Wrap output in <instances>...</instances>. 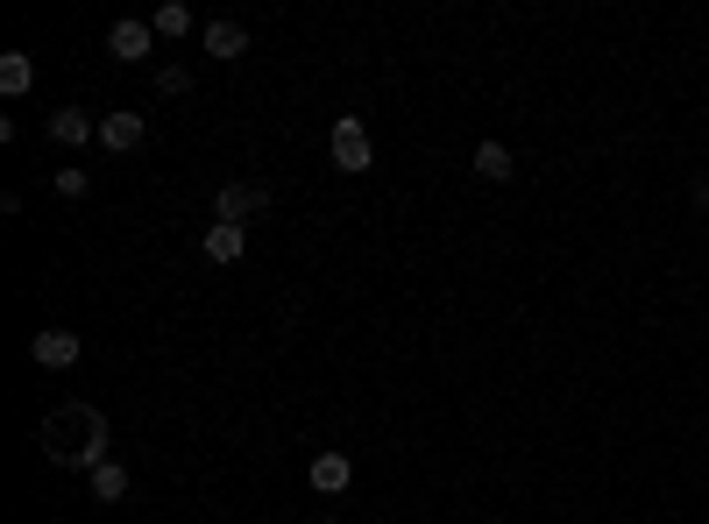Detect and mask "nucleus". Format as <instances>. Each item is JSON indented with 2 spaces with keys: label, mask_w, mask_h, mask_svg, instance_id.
<instances>
[{
  "label": "nucleus",
  "mask_w": 709,
  "mask_h": 524,
  "mask_svg": "<svg viewBox=\"0 0 709 524\" xmlns=\"http://www.w3.org/2000/svg\"><path fill=\"white\" fill-rule=\"evenodd\" d=\"M327 164L348 170V178L376 164V135H370V121H362V113H341V121L327 128Z\"/></svg>",
  "instance_id": "2"
},
{
  "label": "nucleus",
  "mask_w": 709,
  "mask_h": 524,
  "mask_svg": "<svg viewBox=\"0 0 709 524\" xmlns=\"http://www.w3.org/2000/svg\"><path fill=\"white\" fill-rule=\"evenodd\" d=\"M696 206H702V212H709V178H696Z\"/></svg>",
  "instance_id": "17"
},
{
  "label": "nucleus",
  "mask_w": 709,
  "mask_h": 524,
  "mask_svg": "<svg viewBox=\"0 0 709 524\" xmlns=\"http://www.w3.org/2000/svg\"><path fill=\"white\" fill-rule=\"evenodd\" d=\"M199 50L214 57V65H235V57L248 50V29H242V22H206V29H199Z\"/></svg>",
  "instance_id": "7"
},
{
  "label": "nucleus",
  "mask_w": 709,
  "mask_h": 524,
  "mask_svg": "<svg viewBox=\"0 0 709 524\" xmlns=\"http://www.w3.org/2000/svg\"><path fill=\"white\" fill-rule=\"evenodd\" d=\"M50 142L57 149H86V142H100V121H92L86 107H57L50 113Z\"/></svg>",
  "instance_id": "6"
},
{
  "label": "nucleus",
  "mask_w": 709,
  "mask_h": 524,
  "mask_svg": "<svg viewBox=\"0 0 709 524\" xmlns=\"http://www.w3.org/2000/svg\"><path fill=\"white\" fill-rule=\"evenodd\" d=\"M206 256H214V263H242L248 256V235H242L235 220H214V227H206Z\"/></svg>",
  "instance_id": "10"
},
{
  "label": "nucleus",
  "mask_w": 709,
  "mask_h": 524,
  "mask_svg": "<svg viewBox=\"0 0 709 524\" xmlns=\"http://www.w3.org/2000/svg\"><path fill=\"white\" fill-rule=\"evenodd\" d=\"M149 50H157V29H149V22H136V14L107 29V57H121V65H142Z\"/></svg>",
  "instance_id": "5"
},
{
  "label": "nucleus",
  "mask_w": 709,
  "mask_h": 524,
  "mask_svg": "<svg viewBox=\"0 0 709 524\" xmlns=\"http://www.w3.org/2000/svg\"><path fill=\"white\" fill-rule=\"evenodd\" d=\"M149 29H157L164 43H178V36H191V29H199V22H191V8H185V0H164V8L149 14Z\"/></svg>",
  "instance_id": "12"
},
{
  "label": "nucleus",
  "mask_w": 709,
  "mask_h": 524,
  "mask_svg": "<svg viewBox=\"0 0 709 524\" xmlns=\"http://www.w3.org/2000/svg\"><path fill=\"white\" fill-rule=\"evenodd\" d=\"M29 355H36V368H71V362L86 355V340L71 334V326H43V334L29 340Z\"/></svg>",
  "instance_id": "4"
},
{
  "label": "nucleus",
  "mask_w": 709,
  "mask_h": 524,
  "mask_svg": "<svg viewBox=\"0 0 709 524\" xmlns=\"http://www.w3.org/2000/svg\"><path fill=\"white\" fill-rule=\"evenodd\" d=\"M418 524H433V517H418Z\"/></svg>",
  "instance_id": "19"
},
{
  "label": "nucleus",
  "mask_w": 709,
  "mask_h": 524,
  "mask_svg": "<svg viewBox=\"0 0 709 524\" xmlns=\"http://www.w3.org/2000/svg\"><path fill=\"white\" fill-rule=\"evenodd\" d=\"M29 86H36V65H29V50H0V92H8V100H22Z\"/></svg>",
  "instance_id": "11"
},
{
  "label": "nucleus",
  "mask_w": 709,
  "mask_h": 524,
  "mask_svg": "<svg viewBox=\"0 0 709 524\" xmlns=\"http://www.w3.org/2000/svg\"><path fill=\"white\" fill-rule=\"evenodd\" d=\"M305 482H313L319 496H341L355 482V461L348 454H313V468H305Z\"/></svg>",
  "instance_id": "9"
},
{
  "label": "nucleus",
  "mask_w": 709,
  "mask_h": 524,
  "mask_svg": "<svg viewBox=\"0 0 709 524\" xmlns=\"http://www.w3.org/2000/svg\"><path fill=\"white\" fill-rule=\"evenodd\" d=\"M86 185H92L86 170H57V191H65V199H86Z\"/></svg>",
  "instance_id": "16"
},
{
  "label": "nucleus",
  "mask_w": 709,
  "mask_h": 524,
  "mask_svg": "<svg viewBox=\"0 0 709 524\" xmlns=\"http://www.w3.org/2000/svg\"><path fill=\"white\" fill-rule=\"evenodd\" d=\"M142 113H100V149H114V157H128V149H142Z\"/></svg>",
  "instance_id": "8"
},
{
  "label": "nucleus",
  "mask_w": 709,
  "mask_h": 524,
  "mask_svg": "<svg viewBox=\"0 0 709 524\" xmlns=\"http://www.w3.org/2000/svg\"><path fill=\"white\" fill-rule=\"evenodd\" d=\"M36 446H43V461H57V468H100V461H114L107 446V412L100 404H86V397H65L57 412H43V425H36Z\"/></svg>",
  "instance_id": "1"
},
{
  "label": "nucleus",
  "mask_w": 709,
  "mask_h": 524,
  "mask_svg": "<svg viewBox=\"0 0 709 524\" xmlns=\"http://www.w3.org/2000/svg\"><path fill=\"white\" fill-rule=\"evenodd\" d=\"M157 92H170V100L191 92V71H185V65H164V71H157Z\"/></svg>",
  "instance_id": "15"
},
{
  "label": "nucleus",
  "mask_w": 709,
  "mask_h": 524,
  "mask_svg": "<svg viewBox=\"0 0 709 524\" xmlns=\"http://www.w3.org/2000/svg\"><path fill=\"white\" fill-rule=\"evenodd\" d=\"M248 212H270V185H242V178H235V185L214 191V220H235V227H242Z\"/></svg>",
  "instance_id": "3"
},
{
  "label": "nucleus",
  "mask_w": 709,
  "mask_h": 524,
  "mask_svg": "<svg viewBox=\"0 0 709 524\" xmlns=\"http://www.w3.org/2000/svg\"><path fill=\"white\" fill-rule=\"evenodd\" d=\"M86 482H92V496H100V503H121L128 496V468H121V461H100Z\"/></svg>",
  "instance_id": "14"
},
{
  "label": "nucleus",
  "mask_w": 709,
  "mask_h": 524,
  "mask_svg": "<svg viewBox=\"0 0 709 524\" xmlns=\"http://www.w3.org/2000/svg\"><path fill=\"white\" fill-rule=\"evenodd\" d=\"M475 178H483V185H504V178H511V149H504V142H475Z\"/></svg>",
  "instance_id": "13"
},
{
  "label": "nucleus",
  "mask_w": 709,
  "mask_h": 524,
  "mask_svg": "<svg viewBox=\"0 0 709 524\" xmlns=\"http://www.w3.org/2000/svg\"><path fill=\"white\" fill-rule=\"evenodd\" d=\"M319 524H341V517H319Z\"/></svg>",
  "instance_id": "18"
}]
</instances>
